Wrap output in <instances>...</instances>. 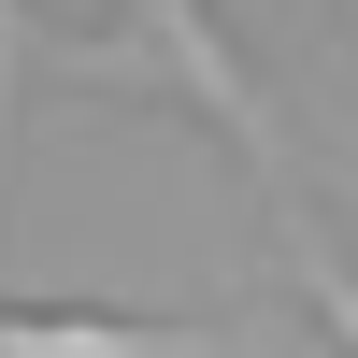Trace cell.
Here are the masks:
<instances>
[{
	"mask_svg": "<svg viewBox=\"0 0 358 358\" xmlns=\"http://www.w3.org/2000/svg\"><path fill=\"white\" fill-rule=\"evenodd\" d=\"M0 358H258L229 315H115V301H15L0 287Z\"/></svg>",
	"mask_w": 358,
	"mask_h": 358,
	"instance_id": "cell-1",
	"label": "cell"
},
{
	"mask_svg": "<svg viewBox=\"0 0 358 358\" xmlns=\"http://www.w3.org/2000/svg\"><path fill=\"white\" fill-rule=\"evenodd\" d=\"M273 258H287V287L315 301V330H330V358H358V273L330 258V229H315L301 201H273Z\"/></svg>",
	"mask_w": 358,
	"mask_h": 358,
	"instance_id": "cell-2",
	"label": "cell"
},
{
	"mask_svg": "<svg viewBox=\"0 0 358 358\" xmlns=\"http://www.w3.org/2000/svg\"><path fill=\"white\" fill-rule=\"evenodd\" d=\"M15 72H29V0H0V187H15Z\"/></svg>",
	"mask_w": 358,
	"mask_h": 358,
	"instance_id": "cell-3",
	"label": "cell"
}]
</instances>
